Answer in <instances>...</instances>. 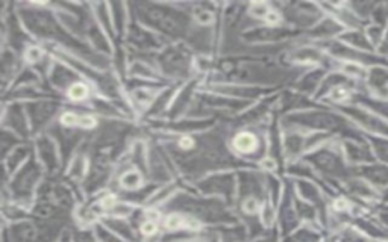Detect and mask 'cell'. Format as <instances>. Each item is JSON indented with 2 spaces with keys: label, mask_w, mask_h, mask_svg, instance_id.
<instances>
[{
  "label": "cell",
  "mask_w": 388,
  "mask_h": 242,
  "mask_svg": "<svg viewBox=\"0 0 388 242\" xmlns=\"http://www.w3.org/2000/svg\"><path fill=\"white\" fill-rule=\"evenodd\" d=\"M365 176L367 179L375 183L376 187H388V167L384 165H375L365 170Z\"/></svg>",
  "instance_id": "obj_1"
},
{
  "label": "cell",
  "mask_w": 388,
  "mask_h": 242,
  "mask_svg": "<svg viewBox=\"0 0 388 242\" xmlns=\"http://www.w3.org/2000/svg\"><path fill=\"white\" fill-rule=\"evenodd\" d=\"M234 146L239 148L240 152H252L256 146V139L254 135L250 133H241L235 138Z\"/></svg>",
  "instance_id": "obj_2"
},
{
  "label": "cell",
  "mask_w": 388,
  "mask_h": 242,
  "mask_svg": "<svg viewBox=\"0 0 388 242\" xmlns=\"http://www.w3.org/2000/svg\"><path fill=\"white\" fill-rule=\"evenodd\" d=\"M373 85H375V88L380 96H388V71L376 70Z\"/></svg>",
  "instance_id": "obj_3"
},
{
  "label": "cell",
  "mask_w": 388,
  "mask_h": 242,
  "mask_svg": "<svg viewBox=\"0 0 388 242\" xmlns=\"http://www.w3.org/2000/svg\"><path fill=\"white\" fill-rule=\"evenodd\" d=\"M140 174L136 172H129L126 173L123 177H121V185H123L125 188H135L140 185Z\"/></svg>",
  "instance_id": "obj_4"
},
{
  "label": "cell",
  "mask_w": 388,
  "mask_h": 242,
  "mask_svg": "<svg viewBox=\"0 0 388 242\" xmlns=\"http://www.w3.org/2000/svg\"><path fill=\"white\" fill-rule=\"evenodd\" d=\"M69 94H70L71 98H75V100H81V98L87 96V87H85V85H82V83H76L70 88Z\"/></svg>",
  "instance_id": "obj_5"
},
{
  "label": "cell",
  "mask_w": 388,
  "mask_h": 242,
  "mask_svg": "<svg viewBox=\"0 0 388 242\" xmlns=\"http://www.w3.org/2000/svg\"><path fill=\"white\" fill-rule=\"evenodd\" d=\"M375 148H376V154L379 156V158L388 163V141L376 139Z\"/></svg>",
  "instance_id": "obj_6"
},
{
  "label": "cell",
  "mask_w": 388,
  "mask_h": 242,
  "mask_svg": "<svg viewBox=\"0 0 388 242\" xmlns=\"http://www.w3.org/2000/svg\"><path fill=\"white\" fill-rule=\"evenodd\" d=\"M184 219L179 217V215H171L167 218V221H165V226L169 227V229H178L179 226H182Z\"/></svg>",
  "instance_id": "obj_7"
},
{
  "label": "cell",
  "mask_w": 388,
  "mask_h": 242,
  "mask_svg": "<svg viewBox=\"0 0 388 242\" xmlns=\"http://www.w3.org/2000/svg\"><path fill=\"white\" fill-rule=\"evenodd\" d=\"M79 121V118L75 116V113H64L62 116V123L67 124V126H73Z\"/></svg>",
  "instance_id": "obj_8"
},
{
  "label": "cell",
  "mask_w": 388,
  "mask_h": 242,
  "mask_svg": "<svg viewBox=\"0 0 388 242\" xmlns=\"http://www.w3.org/2000/svg\"><path fill=\"white\" fill-rule=\"evenodd\" d=\"M141 230H143V233H145V234H152V233H155V230H156V226H155V223H152V221H147L146 224H143Z\"/></svg>",
  "instance_id": "obj_9"
},
{
  "label": "cell",
  "mask_w": 388,
  "mask_h": 242,
  "mask_svg": "<svg viewBox=\"0 0 388 242\" xmlns=\"http://www.w3.org/2000/svg\"><path fill=\"white\" fill-rule=\"evenodd\" d=\"M197 20L200 21V23H208V21H211V20H213V16H211L210 12L199 11V14H197Z\"/></svg>",
  "instance_id": "obj_10"
},
{
  "label": "cell",
  "mask_w": 388,
  "mask_h": 242,
  "mask_svg": "<svg viewBox=\"0 0 388 242\" xmlns=\"http://www.w3.org/2000/svg\"><path fill=\"white\" fill-rule=\"evenodd\" d=\"M265 20H267L269 23L275 25V23H278V21H279V16L275 11H270V12H267V16H265Z\"/></svg>",
  "instance_id": "obj_11"
},
{
  "label": "cell",
  "mask_w": 388,
  "mask_h": 242,
  "mask_svg": "<svg viewBox=\"0 0 388 242\" xmlns=\"http://www.w3.org/2000/svg\"><path fill=\"white\" fill-rule=\"evenodd\" d=\"M40 55L41 52L38 51V49H29V52H27V59L35 61L37 58H40Z\"/></svg>",
  "instance_id": "obj_12"
},
{
  "label": "cell",
  "mask_w": 388,
  "mask_h": 242,
  "mask_svg": "<svg viewBox=\"0 0 388 242\" xmlns=\"http://www.w3.org/2000/svg\"><path fill=\"white\" fill-rule=\"evenodd\" d=\"M79 121H81V126H84V127H93L96 124L95 118H91V117H82Z\"/></svg>",
  "instance_id": "obj_13"
},
{
  "label": "cell",
  "mask_w": 388,
  "mask_h": 242,
  "mask_svg": "<svg viewBox=\"0 0 388 242\" xmlns=\"http://www.w3.org/2000/svg\"><path fill=\"white\" fill-rule=\"evenodd\" d=\"M244 209H246L247 212H255L256 211V202L254 200V198H250V200L244 203Z\"/></svg>",
  "instance_id": "obj_14"
},
{
  "label": "cell",
  "mask_w": 388,
  "mask_h": 242,
  "mask_svg": "<svg viewBox=\"0 0 388 242\" xmlns=\"http://www.w3.org/2000/svg\"><path fill=\"white\" fill-rule=\"evenodd\" d=\"M181 146H182L184 148H190V147L193 146V139H191V138H182V139H181Z\"/></svg>",
  "instance_id": "obj_15"
},
{
  "label": "cell",
  "mask_w": 388,
  "mask_h": 242,
  "mask_svg": "<svg viewBox=\"0 0 388 242\" xmlns=\"http://www.w3.org/2000/svg\"><path fill=\"white\" fill-rule=\"evenodd\" d=\"M114 197H108V198H105V202H104V204L106 206V208H110V206H112L114 204Z\"/></svg>",
  "instance_id": "obj_16"
},
{
  "label": "cell",
  "mask_w": 388,
  "mask_h": 242,
  "mask_svg": "<svg viewBox=\"0 0 388 242\" xmlns=\"http://www.w3.org/2000/svg\"><path fill=\"white\" fill-rule=\"evenodd\" d=\"M383 218H384V221L388 224V209L383 213Z\"/></svg>",
  "instance_id": "obj_17"
}]
</instances>
